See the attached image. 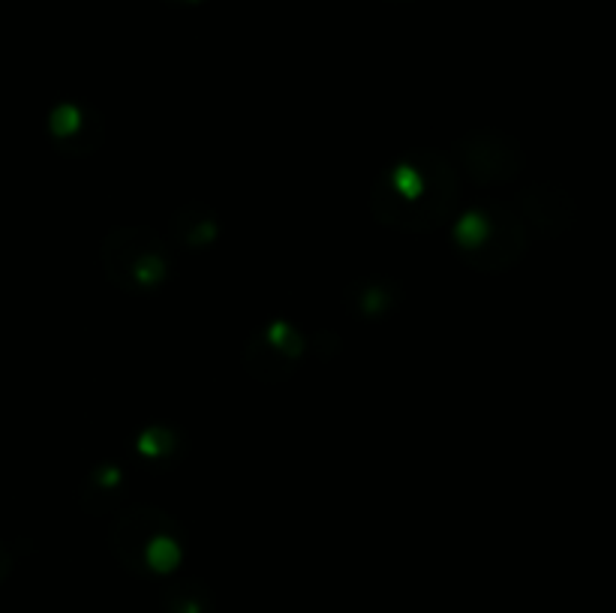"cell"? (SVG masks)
<instances>
[{
  "label": "cell",
  "mask_w": 616,
  "mask_h": 613,
  "mask_svg": "<svg viewBox=\"0 0 616 613\" xmlns=\"http://www.w3.org/2000/svg\"><path fill=\"white\" fill-rule=\"evenodd\" d=\"M457 178L439 151L406 154L373 184L370 208L376 220L397 232H430L454 214Z\"/></svg>",
  "instance_id": "obj_1"
},
{
  "label": "cell",
  "mask_w": 616,
  "mask_h": 613,
  "mask_svg": "<svg viewBox=\"0 0 616 613\" xmlns=\"http://www.w3.org/2000/svg\"><path fill=\"white\" fill-rule=\"evenodd\" d=\"M115 556L130 571H172L184 556L181 526L154 505L127 508L109 532Z\"/></svg>",
  "instance_id": "obj_2"
},
{
  "label": "cell",
  "mask_w": 616,
  "mask_h": 613,
  "mask_svg": "<svg viewBox=\"0 0 616 613\" xmlns=\"http://www.w3.org/2000/svg\"><path fill=\"white\" fill-rule=\"evenodd\" d=\"M451 241L469 268L499 274L526 253V226L511 208H472L454 223Z\"/></svg>",
  "instance_id": "obj_3"
},
{
  "label": "cell",
  "mask_w": 616,
  "mask_h": 613,
  "mask_svg": "<svg viewBox=\"0 0 616 613\" xmlns=\"http://www.w3.org/2000/svg\"><path fill=\"white\" fill-rule=\"evenodd\" d=\"M169 250L163 238L151 229L121 226L106 235L103 268L106 277L124 292H151L169 277Z\"/></svg>",
  "instance_id": "obj_4"
},
{
  "label": "cell",
  "mask_w": 616,
  "mask_h": 613,
  "mask_svg": "<svg viewBox=\"0 0 616 613\" xmlns=\"http://www.w3.org/2000/svg\"><path fill=\"white\" fill-rule=\"evenodd\" d=\"M457 166L481 187L508 184L523 169V151L514 139L481 130L457 142Z\"/></svg>",
  "instance_id": "obj_5"
},
{
  "label": "cell",
  "mask_w": 616,
  "mask_h": 613,
  "mask_svg": "<svg viewBox=\"0 0 616 613\" xmlns=\"http://www.w3.org/2000/svg\"><path fill=\"white\" fill-rule=\"evenodd\" d=\"M304 337L289 328L286 322H274L259 328L247 349H244V367L253 379L262 382H280L286 379L304 358Z\"/></svg>",
  "instance_id": "obj_6"
},
{
  "label": "cell",
  "mask_w": 616,
  "mask_h": 613,
  "mask_svg": "<svg viewBox=\"0 0 616 613\" xmlns=\"http://www.w3.org/2000/svg\"><path fill=\"white\" fill-rule=\"evenodd\" d=\"M511 211L520 217L526 232H535L538 238H556L574 220V202L556 187H529L517 193Z\"/></svg>",
  "instance_id": "obj_7"
},
{
  "label": "cell",
  "mask_w": 616,
  "mask_h": 613,
  "mask_svg": "<svg viewBox=\"0 0 616 613\" xmlns=\"http://www.w3.org/2000/svg\"><path fill=\"white\" fill-rule=\"evenodd\" d=\"M52 142L70 154V157H88L103 142V121L91 109H82L76 103H64L49 118Z\"/></svg>",
  "instance_id": "obj_8"
},
{
  "label": "cell",
  "mask_w": 616,
  "mask_h": 613,
  "mask_svg": "<svg viewBox=\"0 0 616 613\" xmlns=\"http://www.w3.org/2000/svg\"><path fill=\"white\" fill-rule=\"evenodd\" d=\"M214 214L208 208H181L175 217H172V235L187 244V247H202V244H211L214 241Z\"/></svg>",
  "instance_id": "obj_9"
},
{
  "label": "cell",
  "mask_w": 616,
  "mask_h": 613,
  "mask_svg": "<svg viewBox=\"0 0 616 613\" xmlns=\"http://www.w3.org/2000/svg\"><path fill=\"white\" fill-rule=\"evenodd\" d=\"M121 493H124V481H121L118 469L94 472L85 484V505L91 511H106V508L118 505Z\"/></svg>",
  "instance_id": "obj_10"
},
{
  "label": "cell",
  "mask_w": 616,
  "mask_h": 613,
  "mask_svg": "<svg viewBox=\"0 0 616 613\" xmlns=\"http://www.w3.org/2000/svg\"><path fill=\"white\" fill-rule=\"evenodd\" d=\"M10 571H13V553L4 541H0V583L10 577Z\"/></svg>",
  "instance_id": "obj_11"
},
{
  "label": "cell",
  "mask_w": 616,
  "mask_h": 613,
  "mask_svg": "<svg viewBox=\"0 0 616 613\" xmlns=\"http://www.w3.org/2000/svg\"><path fill=\"white\" fill-rule=\"evenodd\" d=\"M172 4H199V0H172Z\"/></svg>",
  "instance_id": "obj_12"
}]
</instances>
